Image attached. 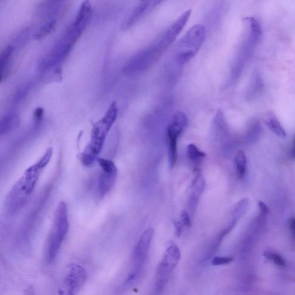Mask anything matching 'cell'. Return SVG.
<instances>
[{
  "mask_svg": "<svg viewBox=\"0 0 295 295\" xmlns=\"http://www.w3.org/2000/svg\"><path fill=\"white\" fill-rule=\"evenodd\" d=\"M53 150L49 148L36 163L24 172L12 186L6 196L5 206L7 213L15 215L26 204L33 193L42 171L51 159Z\"/></svg>",
  "mask_w": 295,
  "mask_h": 295,
  "instance_id": "6da1fadb",
  "label": "cell"
},
{
  "mask_svg": "<svg viewBox=\"0 0 295 295\" xmlns=\"http://www.w3.org/2000/svg\"><path fill=\"white\" fill-rule=\"evenodd\" d=\"M117 115V104L112 103L104 117L93 125L90 142L79 156L84 166H90L97 160Z\"/></svg>",
  "mask_w": 295,
  "mask_h": 295,
  "instance_id": "7a4b0ae2",
  "label": "cell"
},
{
  "mask_svg": "<svg viewBox=\"0 0 295 295\" xmlns=\"http://www.w3.org/2000/svg\"><path fill=\"white\" fill-rule=\"evenodd\" d=\"M69 231L68 209L65 201L59 202L55 210L53 224L48 242L47 260L55 259Z\"/></svg>",
  "mask_w": 295,
  "mask_h": 295,
  "instance_id": "3957f363",
  "label": "cell"
},
{
  "mask_svg": "<svg viewBox=\"0 0 295 295\" xmlns=\"http://www.w3.org/2000/svg\"><path fill=\"white\" fill-rule=\"evenodd\" d=\"M205 28L201 24L193 26L179 42L175 49V58L184 65L195 57L205 40Z\"/></svg>",
  "mask_w": 295,
  "mask_h": 295,
  "instance_id": "277c9868",
  "label": "cell"
},
{
  "mask_svg": "<svg viewBox=\"0 0 295 295\" xmlns=\"http://www.w3.org/2000/svg\"><path fill=\"white\" fill-rule=\"evenodd\" d=\"M167 49L162 42L158 41L155 44L140 52L130 59L125 66L124 72L132 75L146 71L159 61Z\"/></svg>",
  "mask_w": 295,
  "mask_h": 295,
  "instance_id": "5b68a950",
  "label": "cell"
},
{
  "mask_svg": "<svg viewBox=\"0 0 295 295\" xmlns=\"http://www.w3.org/2000/svg\"><path fill=\"white\" fill-rule=\"evenodd\" d=\"M87 274L83 266L72 263L66 269L62 288L59 295H76L82 289L87 280Z\"/></svg>",
  "mask_w": 295,
  "mask_h": 295,
  "instance_id": "8992f818",
  "label": "cell"
},
{
  "mask_svg": "<svg viewBox=\"0 0 295 295\" xmlns=\"http://www.w3.org/2000/svg\"><path fill=\"white\" fill-rule=\"evenodd\" d=\"M181 257L180 249L173 242L168 246L164 257L158 268L157 275L159 285L160 287L166 282L167 277L169 276L172 270L178 264Z\"/></svg>",
  "mask_w": 295,
  "mask_h": 295,
  "instance_id": "52a82bcc",
  "label": "cell"
},
{
  "mask_svg": "<svg viewBox=\"0 0 295 295\" xmlns=\"http://www.w3.org/2000/svg\"><path fill=\"white\" fill-rule=\"evenodd\" d=\"M117 167L109 170H101L97 186L96 197L98 200L103 199L110 192L117 180Z\"/></svg>",
  "mask_w": 295,
  "mask_h": 295,
  "instance_id": "ba28073f",
  "label": "cell"
},
{
  "mask_svg": "<svg viewBox=\"0 0 295 295\" xmlns=\"http://www.w3.org/2000/svg\"><path fill=\"white\" fill-rule=\"evenodd\" d=\"M153 236V230L149 228L142 235L141 238L134 251V257L136 261V268L135 272H132L129 276L131 279L136 276V270L141 265L148 251L151 241Z\"/></svg>",
  "mask_w": 295,
  "mask_h": 295,
  "instance_id": "9c48e42d",
  "label": "cell"
},
{
  "mask_svg": "<svg viewBox=\"0 0 295 295\" xmlns=\"http://www.w3.org/2000/svg\"><path fill=\"white\" fill-rule=\"evenodd\" d=\"M188 124L187 116L184 112L178 111L174 114L167 129V136L178 139L185 131Z\"/></svg>",
  "mask_w": 295,
  "mask_h": 295,
  "instance_id": "30bf717a",
  "label": "cell"
},
{
  "mask_svg": "<svg viewBox=\"0 0 295 295\" xmlns=\"http://www.w3.org/2000/svg\"><path fill=\"white\" fill-rule=\"evenodd\" d=\"M160 2L159 1H144L140 2L133 9L131 16L124 23V27L125 29H128V28L133 26V24L138 22L143 17L145 16L147 13L152 10Z\"/></svg>",
  "mask_w": 295,
  "mask_h": 295,
  "instance_id": "8fae6325",
  "label": "cell"
},
{
  "mask_svg": "<svg viewBox=\"0 0 295 295\" xmlns=\"http://www.w3.org/2000/svg\"><path fill=\"white\" fill-rule=\"evenodd\" d=\"M91 6L89 1H84L80 6L78 14L74 21V25L84 30L90 18Z\"/></svg>",
  "mask_w": 295,
  "mask_h": 295,
  "instance_id": "7c38bea8",
  "label": "cell"
},
{
  "mask_svg": "<svg viewBox=\"0 0 295 295\" xmlns=\"http://www.w3.org/2000/svg\"><path fill=\"white\" fill-rule=\"evenodd\" d=\"M19 121L18 114L14 112L5 115L1 119L0 124V134L2 136L12 131L18 126Z\"/></svg>",
  "mask_w": 295,
  "mask_h": 295,
  "instance_id": "4fadbf2b",
  "label": "cell"
},
{
  "mask_svg": "<svg viewBox=\"0 0 295 295\" xmlns=\"http://www.w3.org/2000/svg\"><path fill=\"white\" fill-rule=\"evenodd\" d=\"M13 51V47L8 46L5 48L0 56V65H1V82L6 79L8 75L10 57Z\"/></svg>",
  "mask_w": 295,
  "mask_h": 295,
  "instance_id": "5bb4252c",
  "label": "cell"
},
{
  "mask_svg": "<svg viewBox=\"0 0 295 295\" xmlns=\"http://www.w3.org/2000/svg\"><path fill=\"white\" fill-rule=\"evenodd\" d=\"M237 174L239 180H242L245 176L247 170V159L244 151L239 150L235 158Z\"/></svg>",
  "mask_w": 295,
  "mask_h": 295,
  "instance_id": "9a60e30c",
  "label": "cell"
},
{
  "mask_svg": "<svg viewBox=\"0 0 295 295\" xmlns=\"http://www.w3.org/2000/svg\"><path fill=\"white\" fill-rule=\"evenodd\" d=\"M266 125L276 135L284 138L287 136L285 130L275 116L271 115L266 121Z\"/></svg>",
  "mask_w": 295,
  "mask_h": 295,
  "instance_id": "2e32d148",
  "label": "cell"
},
{
  "mask_svg": "<svg viewBox=\"0 0 295 295\" xmlns=\"http://www.w3.org/2000/svg\"><path fill=\"white\" fill-rule=\"evenodd\" d=\"M168 143V158L170 166L173 168L177 163L178 158L177 152V143L178 139L172 138V137L167 136Z\"/></svg>",
  "mask_w": 295,
  "mask_h": 295,
  "instance_id": "e0dca14e",
  "label": "cell"
},
{
  "mask_svg": "<svg viewBox=\"0 0 295 295\" xmlns=\"http://www.w3.org/2000/svg\"><path fill=\"white\" fill-rule=\"evenodd\" d=\"M251 30V38L252 42H257L262 36V29L261 25L257 20L254 18H248Z\"/></svg>",
  "mask_w": 295,
  "mask_h": 295,
  "instance_id": "ac0fdd59",
  "label": "cell"
},
{
  "mask_svg": "<svg viewBox=\"0 0 295 295\" xmlns=\"http://www.w3.org/2000/svg\"><path fill=\"white\" fill-rule=\"evenodd\" d=\"M56 21L51 20L44 24L38 31L35 37L37 40H41L51 34L55 29Z\"/></svg>",
  "mask_w": 295,
  "mask_h": 295,
  "instance_id": "d6986e66",
  "label": "cell"
},
{
  "mask_svg": "<svg viewBox=\"0 0 295 295\" xmlns=\"http://www.w3.org/2000/svg\"><path fill=\"white\" fill-rule=\"evenodd\" d=\"M263 256L272 261L274 264L280 268H284L286 266V262L282 256L277 254V252L267 250L263 253Z\"/></svg>",
  "mask_w": 295,
  "mask_h": 295,
  "instance_id": "ffe728a7",
  "label": "cell"
},
{
  "mask_svg": "<svg viewBox=\"0 0 295 295\" xmlns=\"http://www.w3.org/2000/svg\"><path fill=\"white\" fill-rule=\"evenodd\" d=\"M187 154L190 159L193 161H198L206 156V153L200 150L193 144L188 147Z\"/></svg>",
  "mask_w": 295,
  "mask_h": 295,
  "instance_id": "44dd1931",
  "label": "cell"
},
{
  "mask_svg": "<svg viewBox=\"0 0 295 295\" xmlns=\"http://www.w3.org/2000/svg\"><path fill=\"white\" fill-rule=\"evenodd\" d=\"M233 261V258L230 257H216L212 259L213 265L219 266L229 264Z\"/></svg>",
  "mask_w": 295,
  "mask_h": 295,
  "instance_id": "7402d4cb",
  "label": "cell"
},
{
  "mask_svg": "<svg viewBox=\"0 0 295 295\" xmlns=\"http://www.w3.org/2000/svg\"><path fill=\"white\" fill-rule=\"evenodd\" d=\"M181 219L182 224L183 226L186 227H191L192 225L191 220L190 218L189 215L187 212L185 210H182L181 214Z\"/></svg>",
  "mask_w": 295,
  "mask_h": 295,
  "instance_id": "603a6c76",
  "label": "cell"
},
{
  "mask_svg": "<svg viewBox=\"0 0 295 295\" xmlns=\"http://www.w3.org/2000/svg\"><path fill=\"white\" fill-rule=\"evenodd\" d=\"M44 111L42 108H38L34 112V118L37 122H40L43 117Z\"/></svg>",
  "mask_w": 295,
  "mask_h": 295,
  "instance_id": "cb8c5ba5",
  "label": "cell"
},
{
  "mask_svg": "<svg viewBox=\"0 0 295 295\" xmlns=\"http://www.w3.org/2000/svg\"><path fill=\"white\" fill-rule=\"evenodd\" d=\"M260 210H261V214L263 216L268 215L269 212L268 206L265 203L262 201H259L258 203Z\"/></svg>",
  "mask_w": 295,
  "mask_h": 295,
  "instance_id": "d4e9b609",
  "label": "cell"
},
{
  "mask_svg": "<svg viewBox=\"0 0 295 295\" xmlns=\"http://www.w3.org/2000/svg\"><path fill=\"white\" fill-rule=\"evenodd\" d=\"M289 228L291 231V235L295 240V217H293L289 220Z\"/></svg>",
  "mask_w": 295,
  "mask_h": 295,
  "instance_id": "484cf974",
  "label": "cell"
},
{
  "mask_svg": "<svg viewBox=\"0 0 295 295\" xmlns=\"http://www.w3.org/2000/svg\"><path fill=\"white\" fill-rule=\"evenodd\" d=\"M174 226L175 228V234L177 237H180L182 234V229H183V224L181 221H175Z\"/></svg>",
  "mask_w": 295,
  "mask_h": 295,
  "instance_id": "4316f807",
  "label": "cell"
},
{
  "mask_svg": "<svg viewBox=\"0 0 295 295\" xmlns=\"http://www.w3.org/2000/svg\"><path fill=\"white\" fill-rule=\"evenodd\" d=\"M26 295H35L34 288L31 287L27 291Z\"/></svg>",
  "mask_w": 295,
  "mask_h": 295,
  "instance_id": "83f0119b",
  "label": "cell"
},
{
  "mask_svg": "<svg viewBox=\"0 0 295 295\" xmlns=\"http://www.w3.org/2000/svg\"><path fill=\"white\" fill-rule=\"evenodd\" d=\"M293 156L294 158H295V140H294V148H293Z\"/></svg>",
  "mask_w": 295,
  "mask_h": 295,
  "instance_id": "f1b7e54d",
  "label": "cell"
}]
</instances>
